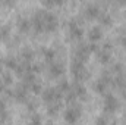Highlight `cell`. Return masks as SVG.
Masks as SVG:
<instances>
[{"label":"cell","instance_id":"cell-1","mask_svg":"<svg viewBox=\"0 0 126 125\" xmlns=\"http://www.w3.org/2000/svg\"><path fill=\"white\" fill-rule=\"evenodd\" d=\"M79 116H81V107H79V104H76V103H72L70 107H67V109L64 110V119H66L69 124L76 122V121L79 119Z\"/></svg>","mask_w":126,"mask_h":125},{"label":"cell","instance_id":"cell-2","mask_svg":"<svg viewBox=\"0 0 126 125\" xmlns=\"http://www.w3.org/2000/svg\"><path fill=\"white\" fill-rule=\"evenodd\" d=\"M56 27H57V16L54 13L46 10V15H44V31H53Z\"/></svg>","mask_w":126,"mask_h":125},{"label":"cell","instance_id":"cell-3","mask_svg":"<svg viewBox=\"0 0 126 125\" xmlns=\"http://www.w3.org/2000/svg\"><path fill=\"white\" fill-rule=\"evenodd\" d=\"M117 107V100L113 94H107L104 99V110L106 112H113Z\"/></svg>","mask_w":126,"mask_h":125},{"label":"cell","instance_id":"cell-4","mask_svg":"<svg viewBox=\"0 0 126 125\" xmlns=\"http://www.w3.org/2000/svg\"><path fill=\"white\" fill-rule=\"evenodd\" d=\"M69 31H70V35L75 37V38H81V35L84 34L81 25L78 24L76 19H72V21H70V24H69Z\"/></svg>","mask_w":126,"mask_h":125},{"label":"cell","instance_id":"cell-5","mask_svg":"<svg viewBox=\"0 0 126 125\" xmlns=\"http://www.w3.org/2000/svg\"><path fill=\"white\" fill-rule=\"evenodd\" d=\"M13 97H15L16 100H19V102H27V99H28L27 85L24 84V85L16 87V88H15V91H13Z\"/></svg>","mask_w":126,"mask_h":125},{"label":"cell","instance_id":"cell-6","mask_svg":"<svg viewBox=\"0 0 126 125\" xmlns=\"http://www.w3.org/2000/svg\"><path fill=\"white\" fill-rule=\"evenodd\" d=\"M50 72V77L51 78H56V77H60L63 74V65L62 63H59V62H53V63H50V69H48Z\"/></svg>","mask_w":126,"mask_h":125},{"label":"cell","instance_id":"cell-7","mask_svg":"<svg viewBox=\"0 0 126 125\" xmlns=\"http://www.w3.org/2000/svg\"><path fill=\"white\" fill-rule=\"evenodd\" d=\"M100 13H101V10L97 4H88L85 7V16L87 18H98Z\"/></svg>","mask_w":126,"mask_h":125},{"label":"cell","instance_id":"cell-8","mask_svg":"<svg viewBox=\"0 0 126 125\" xmlns=\"http://www.w3.org/2000/svg\"><path fill=\"white\" fill-rule=\"evenodd\" d=\"M31 19L28 18H19L18 19V28L21 32H28V30L31 28Z\"/></svg>","mask_w":126,"mask_h":125},{"label":"cell","instance_id":"cell-9","mask_svg":"<svg viewBox=\"0 0 126 125\" xmlns=\"http://www.w3.org/2000/svg\"><path fill=\"white\" fill-rule=\"evenodd\" d=\"M3 63H4V66H6L7 69H15V71H16V68L19 66V63H18V61H16V58H13V56H7V58H4Z\"/></svg>","mask_w":126,"mask_h":125},{"label":"cell","instance_id":"cell-10","mask_svg":"<svg viewBox=\"0 0 126 125\" xmlns=\"http://www.w3.org/2000/svg\"><path fill=\"white\" fill-rule=\"evenodd\" d=\"M88 37H90V40L91 41H98L100 38H101V28L100 27H93L91 30H90V32H88Z\"/></svg>","mask_w":126,"mask_h":125},{"label":"cell","instance_id":"cell-11","mask_svg":"<svg viewBox=\"0 0 126 125\" xmlns=\"http://www.w3.org/2000/svg\"><path fill=\"white\" fill-rule=\"evenodd\" d=\"M107 85H109V81H106L104 78H101V80L97 81V84L94 85V88H95V91H98V93H104Z\"/></svg>","mask_w":126,"mask_h":125},{"label":"cell","instance_id":"cell-12","mask_svg":"<svg viewBox=\"0 0 126 125\" xmlns=\"http://www.w3.org/2000/svg\"><path fill=\"white\" fill-rule=\"evenodd\" d=\"M43 55H44V59H46L47 62H50V63L54 62V58H56L54 50H51V49H44V50H43Z\"/></svg>","mask_w":126,"mask_h":125},{"label":"cell","instance_id":"cell-13","mask_svg":"<svg viewBox=\"0 0 126 125\" xmlns=\"http://www.w3.org/2000/svg\"><path fill=\"white\" fill-rule=\"evenodd\" d=\"M22 58H24V61L31 62L32 58H34V52H32V49H30V47H25V49L22 50Z\"/></svg>","mask_w":126,"mask_h":125},{"label":"cell","instance_id":"cell-14","mask_svg":"<svg viewBox=\"0 0 126 125\" xmlns=\"http://www.w3.org/2000/svg\"><path fill=\"white\" fill-rule=\"evenodd\" d=\"M10 34V27L9 25H1L0 27V40H6Z\"/></svg>","mask_w":126,"mask_h":125},{"label":"cell","instance_id":"cell-15","mask_svg":"<svg viewBox=\"0 0 126 125\" xmlns=\"http://www.w3.org/2000/svg\"><path fill=\"white\" fill-rule=\"evenodd\" d=\"M12 75H10V72L9 71H4L3 74H1V83L4 84V85H9V84H12Z\"/></svg>","mask_w":126,"mask_h":125},{"label":"cell","instance_id":"cell-16","mask_svg":"<svg viewBox=\"0 0 126 125\" xmlns=\"http://www.w3.org/2000/svg\"><path fill=\"white\" fill-rule=\"evenodd\" d=\"M57 90H59L62 94H63V93H67V91L70 90V88H69V84H67V81H66V80H62V81L59 83V85H57Z\"/></svg>","mask_w":126,"mask_h":125},{"label":"cell","instance_id":"cell-17","mask_svg":"<svg viewBox=\"0 0 126 125\" xmlns=\"http://www.w3.org/2000/svg\"><path fill=\"white\" fill-rule=\"evenodd\" d=\"M98 21H100L101 24H104V25H109V24L111 22V18H110V15H107V13L101 12V13H100V16H98Z\"/></svg>","mask_w":126,"mask_h":125},{"label":"cell","instance_id":"cell-18","mask_svg":"<svg viewBox=\"0 0 126 125\" xmlns=\"http://www.w3.org/2000/svg\"><path fill=\"white\" fill-rule=\"evenodd\" d=\"M30 125H41V116L40 115H32L30 119Z\"/></svg>","mask_w":126,"mask_h":125},{"label":"cell","instance_id":"cell-19","mask_svg":"<svg viewBox=\"0 0 126 125\" xmlns=\"http://www.w3.org/2000/svg\"><path fill=\"white\" fill-rule=\"evenodd\" d=\"M30 88H31L34 93H40V91H41V85H40L37 81H35V83H32L31 85H30Z\"/></svg>","mask_w":126,"mask_h":125},{"label":"cell","instance_id":"cell-20","mask_svg":"<svg viewBox=\"0 0 126 125\" xmlns=\"http://www.w3.org/2000/svg\"><path fill=\"white\" fill-rule=\"evenodd\" d=\"M107 124H109V121H107L106 116H98L97 118V125H107Z\"/></svg>","mask_w":126,"mask_h":125},{"label":"cell","instance_id":"cell-21","mask_svg":"<svg viewBox=\"0 0 126 125\" xmlns=\"http://www.w3.org/2000/svg\"><path fill=\"white\" fill-rule=\"evenodd\" d=\"M6 118H7L6 110H0V124H1V122H4V121H6Z\"/></svg>","mask_w":126,"mask_h":125},{"label":"cell","instance_id":"cell-22","mask_svg":"<svg viewBox=\"0 0 126 125\" xmlns=\"http://www.w3.org/2000/svg\"><path fill=\"white\" fill-rule=\"evenodd\" d=\"M4 107H6V104H4V102L0 99V110H4Z\"/></svg>","mask_w":126,"mask_h":125},{"label":"cell","instance_id":"cell-23","mask_svg":"<svg viewBox=\"0 0 126 125\" xmlns=\"http://www.w3.org/2000/svg\"><path fill=\"white\" fill-rule=\"evenodd\" d=\"M3 88H4V84H3V83H1V80H0V93L3 91Z\"/></svg>","mask_w":126,"mask_h":125},{"label":"cell","instance_id":"cell-24","mask_svg":"<svg viewBox=\"0 0 126 125\" xmlns=\"http://www.w3.org/2000/svg\"><path fill=\"white\" fill-rule=\"evenodd\" d=\"M4 72V69H3V63L0 62V74H3Z\"/></svg>","mask_w":126,"mask_h":125}]
</instances>
